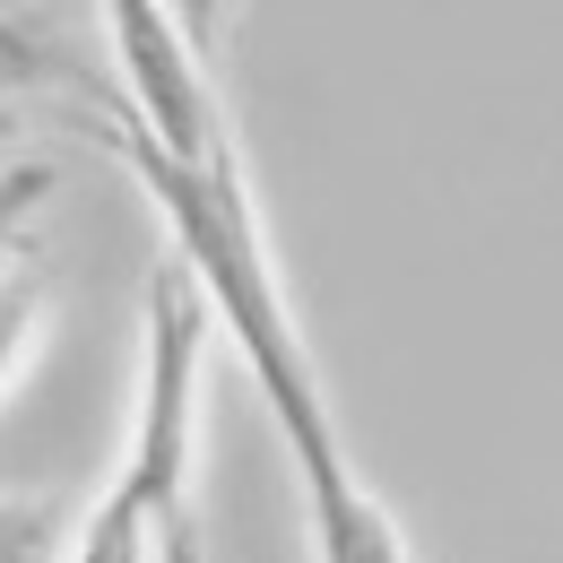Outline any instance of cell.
Here are the masks:
<instances>
[{"instance_id":"cell-6","label":"cell","mask_w":563,"mask_h":563,"mask_svg":"<svg viewBox=\"0 0 563 563\" xmlns=\"http://www.w3.org/2000/svg\"><path fill=\"white\" fill-rule=\"evenodd\" d=\"M35 312H44L35 278H26V269H9V278H0V390H9V373H18V347H26Z\"/></svg>"},{"instance_id":"cell-4","label":"cell","mask_w":563,"mask_h":563,"mask_svg":"<svg viewBox=\"0 0 563 563\" xmlns=\"http://www.w3.org/2000/svg\"><path fill=\"white\" fill-rule=\"evenodd\" d=\"M303 520H312V555L321 563H417L399 520L382 511V494L355 486V468H303Z\"/></svg>"},{"instance_id":"cell-1","label":"cell","mask_w":563,"mask_h":563,"mask_svg":"<svg viewBox=\"0 0 563 563\" xmlns=\"http://www.w3.org/2000/svg\"><path fill=\"white\" fill-rule=\"evenodd\" d=\"M122 156H131L140 191L156 200L165 234H174V261L191 269V286L209 295V312H217V330L243 355V373L261 382L286 451H295V477H303V468H339L347 442H339V417H330V399H321L312 347H303V330H295L286 278H278V261H269L252 183H243V156L174 165V156H156L140 131H122Z\"/></svg>"},{"instance_id":"cell-3","label":"cell","mask_w":563,"mask_h":563,"mask_svg":"<svg viewBox=\"0 0 563 563\" xmlns=\"http://www.w3.org/2000/svg\"><path fill=\"white\" fill-rule=\"evenodd\" d=\"M104 35H113V62H122V113L156 156L174 165H217L234 156V122H225V96L209 87V62L191 44V18L183 9H156V0H113L104 9Z\"/></svg>"},{"instance_id":"cell-5","label":"cell","mask_w":563,"mask_h":563,"mask_svg":"<svg viewBox=\"0 0 563 563\" xmlns=\"http://www.w3.org/2000/svg\"><path fill=\"white\" fill-rule=\"evenodd\" d=\"M78 529L62 503H0V563H70Z\"/></svg>"},{"instance_id":"cell-2","label":"cell","mask_w":563,"mask_h":563,"mask_svg":"<svg viewBox=\"0 0 563 563\" xmlns=\"http://www.w3.org/2000/svg\"><path fill=\"white\" fill-rule=\"evenodd\" d=\"M209 295L183 261H156L147 278V339H140V408L113 494L87 511L70 563H200L191 520V424H200V355H209Z\"/></svg>"}]
</instances>
